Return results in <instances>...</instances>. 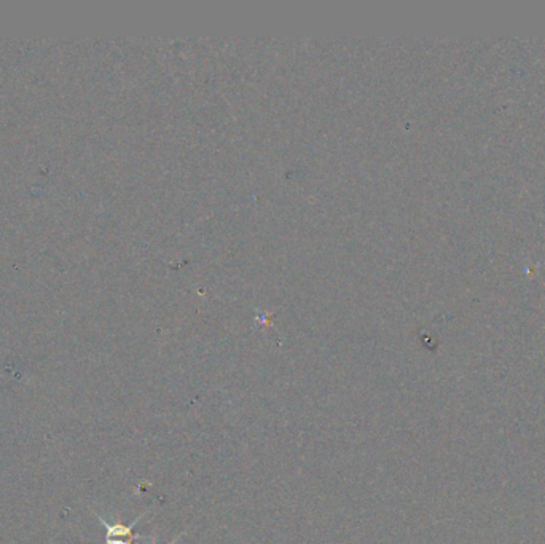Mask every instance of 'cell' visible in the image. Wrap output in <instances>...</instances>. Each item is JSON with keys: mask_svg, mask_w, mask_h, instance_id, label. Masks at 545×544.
I'll return each mask as SVG.
<instances>
[{"mask_svg": "<svg viewBox=\"0 0 545 544\" xmlns=\"http://www.w3.org/2000/svg\"><path fill=\"white\" fill-rule=\"evenodd\" d=\"M98 519L106 527V544H133L134 540L141 538V535H137L133 531L134 525L141 521V517H137L136 521L129 525H123L120 522L112 525V523L106 522L100 516H98Z\"/></svg>", "mask_w": 545, "mask_h": 544, "instance_id": "6da1fadb", "label": "cell"}, {"mask_svg": "<svg viewBox=\"0 0 545 544\" xmlns=\"http://www.w3.org/2000/svg\"><path fill=\"white\" fill-rule=\"evenodd\" d=\"M184 535H186V531H184V533H180L179 537L174 538V540H172L171 543H169V544L177 543V541H179L180 538L184 537Z\"/></svg>", "mask_w": 545, "mask_h": 544, "instance_id": "7a4b0ae2", "label": "cell"}]
</instances>
